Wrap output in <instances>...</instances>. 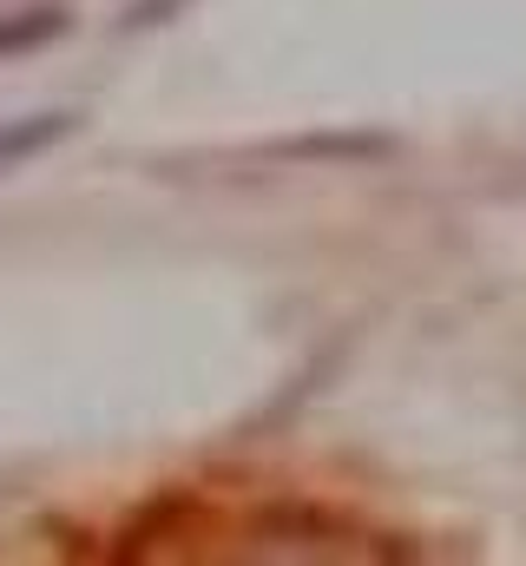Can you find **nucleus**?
Segmentation results:
<instances>
[{
    "label": "nucleus",
    "instance_id": "3",
    "mask_svg": "<svg viewBox=\"0 0 526 566\" xmlns=\"http://www.w3.org/2000/svg\"><path fill=\"white\" fill-rule=\"evenodd\" d=\"M178 7H185V0H138V7L126 13V33H138V27H158V20H171Z\"/></svg>",
    "mask_w": 526,
    "mask_h": 566
},
{
    "label": "nucleus",
    "instance_id": "2",
    "mask_svg": "<svg viewBox=\"0 0 526 566\" xmlns=\"http://www.w3.org/2000/svg\"><path fill=\"white\" fill-rule=\"evenodd\" d=\"M66 33V13L60 7H20L0 20V53H27V46H46Z\"/></svg>",
    "mask_w": 526,
    "mask_h": 566
},
{
    "label": "nucleus",
    "instance_id": "1",
    "mask_svg": "<svg viewBox=\"0 0 526 566\" xmlns=\"http://www.w3.org/2000/svg\"><path fill=\"white\" fill-rule=\"evenodd\" d=\"M73 113H33V119H7L0 126V171H13V165H27V158H40V151H53V145L73 139Z\"/></svg>",
    "mask_w": 526,
    "mask_h": 566
}]
</instances>
